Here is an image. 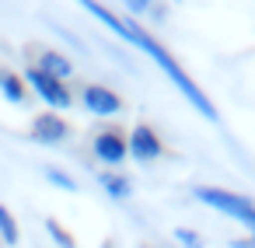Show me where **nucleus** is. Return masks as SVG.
Instances as JSON below:
<instances>
[{
	"label": "nucleus",
	"mask_w": 255,
	"mask_h": 248,
	"mask_svg": "<svg viewBox=\"0 0 255 248\" xmlns=\"http://www.w3.org/2000/svg\"><path fill=\"white\" fill-rule=\"evenodd\" d=\"M119 4H123V11L133 14V18H154V21L164 18V7L157 4V0H119Z\"/></svg>",
	"instance_id": "11"
},
{
	"label": "nucleus",
	"mask_w": 255,
	"mask_h": 248,
	"mask_svg": "<svg viewBox=\"0 0 255 248\" xmlns=\"http://www.w3.org/2000/svg\"><path fill=\"white\" fill-rule=\"evenodd\" d=\"M0 95H4L11 105H25V102H28L25 81H21L18 74H11V70H0Z\"/></svg>",
	"instance_id": "10"
},
{
	"label": "nucleus",
	"mask_w": 255,
	"mask_h": 248,
	"mask_svg": "<svg viewBox=\"0 0 255 248\" xmlns=\"http://www.w3.org/2000/svg\"><path fill=\"white\" fill-rule=\"evenodd\" d=\"M21 81H25V88H32V91L49 105V112H63V109L74 105V95H70L67 81H56V77H49V74H42V70H35V67H28Z\"/></svg>",
	"instance_id": "3"
},
{
	"label": "nucleus",
	"mask_w": 255,
	"mask_h": 248,
	"mask_svg": "<svg viewBox=\"0 0 255 248\" xmlns=\"http://www.w3.org/2000/svg\"><path fill=\"white\" fill-rule=\"evenodd\" d=\"M0 241H4L7 248H14L18 241H21V227H18V220H14V213L0 203Z\"/></svg>",
	"instance_id": "12"
},
{
	"label": "nucleus",
	"mask_w": 255,
	"mask_h": 248,
	"mask_svg": "<svg viewBox=\"0 0 255 248\" xmlns=\"http://www.w3.org/2000/svg\"><path fill=\"white\" fill-rule=\"evenodd\" d=\"M196 199L203 206H210V210H217V213L245 224L252 231V238H255V199H248L241 192H231V189H220V185H199L196 189Z\"/></svg>",
	"instance_id": "2"
},
{
	"label": "nucleus",
	"mask_w": 255,
	"mask_h": 248,
	"mask_svg": "<svg viewBox=\"0 0 255 248\" xmlns=\"http://www.w3.org/2000/svg\"><path fill=\"white\" fill-rule=\"evenodd\" d=\"M42 227H46V234L53 238V245H56V248H77L74 234H70V231H67L56 217H46V224H42Z\"/></svg>",
	"instance_id": "13"
},
{
	"label": "nucleus",
	"mask_w": 255,
	"mask_h": 248,
	"mask_svg": "<svg viewBox=\"0 0 255 248\" xmlns=\"http://www.w3.org/2000/svg\"><path fill=\"white\" fill-rule=\"evenodd\" d=\"M175 241L182 245V248H203L206 241L196 234V231H189V227H175Z\"/></svg>",
	"instance_id": "15"
},
{
	"label": "nucleus",
	"mask_w": 255,
	"mask_h": 248,
	"mask_svg": "<svg viewBox=\"0 0 255 248\" xmlns=\"http://www.w3.org/2000/svg\"><path fill=\"white\" fill-rule=\"evenodd\" d=\"M32 67L42 70V74H49V77H56V81H67V77L74 74V63H70L63 53H56V49H39Z\"/></svg>",
	"instance_id": "8"
},
{
	"label": "nucleus",
	"mask_w": 255,
	"mask_h": 248,
	"mask_svg": "<svg viewBox=\"0 0 255 248\" xmlns=\"http://www.w3.org/2000/svg\"><path fill=\"white\" fill-rule=\"evenodd\" d=\"M231 248H255V238H234Z\"/></svg>",
	"instance_id": "16"
},
{
	"label": "nucleus",
	"mask_w": 255,
	"mask_h": 248,
	"mask_svg": "<svg viewBox=\"0 0 255 248\" xmlns=\"http://www.w3.org/2000/svg\"><path fill=\"white\" fill-rule=\"evenodd\" d=\"M77 4H81V7H84L91 18H98V21H102V25H105L112 35H119L123 42L136 46L143 56H150V60H154L161 70H164V77H168V81L178 88V95H182V98H185V102H189V105L199 112V116H206L210 123H217V105L206 98V91H203V88H199V84H196V81H192V77H189V74L178 67V60H175V56H171V53H168V49H164V46H161V42H157L150 32H147V28H140L133 18H119L116 11H109L105 4H98V0H77Z\"/></svg>",
	"instance_id": "1"
},
{
	"label": "nucleus",
	"mask_w": 255,
	"mask_h": 248,
	"mask_svg": "<svg viewBox=\"0 0 255 248\" xmlns=\"http://www.w3.org/2000/svg\"><path fill=\"white\" fill-rule=\"evenodd\" d=\"M175 4H178V0H175Z\"/></svg>",
	"instance_id": "17"
},
{
	"label": "nucleus",
	"mask_w": 255,
	"mask_h": 248,
	"mask_svg": "<svg viewBox=\"0 0 255 248\" xmlns=\"http://www.w3.org/2000/svg\"><path fill=\"white\" fill-rule=\"evenodd\" d=\"M42 175H46L49 185H56V189H63V192H77V182H74L67 171H60V168H42Z\"/></svg>",
	"instance_id": "14"
},
{
	"label": "nucleus",
	"mask_w": 255,
	"mask_h": 248,
	"mask_svg": "<svg viewBox=\"0 0 255 248\" xmlns=\"http://www.w3.org/2000/svg\"><path fill=\"white\" fill-rule=\"evenodd\" d=\"M81 105H84L91 116H116V112L123 109V98H119L112 88H105V84H84Z\"/></svg>",
	"instance_id": "7"
},
{
	"label": "nucleus",
	"mask_w": 255,
	"mask_h": 248,
	"mask_svg": "<svg viewBox=\"0 0 255 248\" xmlns=\"http://www.w3.org/2000/svg\"><path fill=\"white\" fill-rule=\"evenodd\" d=\"M91 150H95V157H98L102 164H109V168H116V164H123V161L129 157L126 136H123L119 129H102V133L95 136Z\"/></svg>",
	"instance_id": "6"
},
{
	"label": "nucleus",
	"mask_w": 255,
	"mask_h": 248,
	"mask_svg": "<svg viewBox=\"0 0 255 248\" xmlns=\"http://www.w3.org/2000/svg\"><path fill=\"white\" fill-rule=\"evenodd\" d=\"M67 136H70V126H67L63 116H56V112H39V116L32 119V140H35V143L56 147V143H63Z\"/></svg>",
	"instance_id": "5"
},
{
	"label": "nucleus",
	"mask_w": 255,
	"mask_h": 248,
	"mask_svg": "<svg viewBox=\"0 0 255 248\" xmlns=\"http://www.w3.org/2000/svg\"><path fill=\"white\" fill-rule=\"evenodd\" d=\"M126 147H129V157L133 161H140V164H150V161H157L161 157V150H164V143H161V136L147 126V123H136L133 129H129V136H126Z\"/></svg>",
	"instance_id": "4"
},
{
	"label": "nucleus",
	"mask_w": 255,
	"mask_h": 248,
	"mask_svg": "<svg viewBox=\"0 0 255 248\" xmlns=\"http://www.w3.org/2000/svg\"><path fill=\"white\" fill-rule=\"evenodd\" d=\"M98 185L109 192V199H129L133 196V182L123 171H98Z\"/></svg>",
	"instance_id": "9"
}]
</instances>
